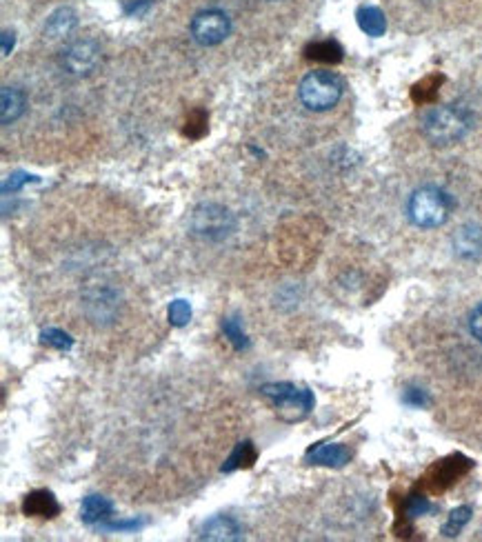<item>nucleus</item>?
<instances>
[{
    "instance_id": "24",
    "label": "nucleus",
    "mask_w": 482,
    "mask_h": 542,
    "mask_svg": "<svg viewBox=\"0 0 482 542\" xmlns=\"http://www.w3.org/2000/svg\"><path fill=\"white\" fill-rule=\"evenodd\" d=\"M145 526V520H104L100 524L102 531H138Z\"/></svg>"
},
{
    "instance_id": "26",
    "label": "nucleus",
    "mask_w": 482,
    "mask_h": 542,
    "mask_svg": "<svg viewBox=\"0 0 482 542\" xmlns=\"http://www.w3.org/2000/svg\"><path fill=\"white\" fill-rule=\"evenodd\" d=\"M36 180V176H29V174H25V171H16V174H11L7 180H5V185H3V193H9V191H18V189H23L27 183H34Z\"/></svg>"
},
{
    "instance_id": "10",
    "label": "nucleus",
    "mask_w": 482,
    "mask_h": 542,
    "mask_svg": "<svg viewBox=\"0 0 482 542\" xmlns=\"http://www.w3.org/2000/svg\"><path fill=\"white\" fill-rule=\"evenodd\" d=\"M454 249L460 258L474 260L478 255H482V227L469 222L462 224L454 236Z\"/></svg>"
},
{
    "instance_id": "28",
    "label": "nucleus",
    "mask_w": 482,
    "mask_h": 542,
    "mask_svg": "<svg viewBox=\"0 0 482 542\" xmlns=\"http://www.w3.org/2000/svg\"><path fill=\"white\" fill-rule=\"evenodd\" d=\"M11 49H13V34L3 32V54H5V56H9V54H11Z\"/></svg>"
},
{
    "instance_id": "23",
    "label": "nucleus",
    "mask_w": 482,
    "mask_h": 542,
    "mask_svg": "<svg viewBox=\"0 0 482 542\" xmlns=\"http://www.w3.org/2000/svg\"><path fill=\"white\" fill-rule=\"evenodd\" d=\"M433 511V505L425 498V495H409L406 500V516L409 518H420V516H427Z\"/></svg>"
},
{
    "instance_id": "4",
    "label": "nucleus",
    "mask_w": 482,
    "mask_h": 542,
    "mask_svg": "<svg viewBox=\"0 0 482 542\" xmlns=\"http://www.w3.org/2000/svg\"><path fill=\"white\" fill-rule=\"evenodd\" d=\"M260 394L274 402L278 414L284 420H289V423H296V420L307 418L309 411L313 409V394H311L309 389H305V387H296L294 383H269V385H263Z\"/></svg>"
},
{
    "instance_id": "7",
    "label": "nucleus",
    "mask_w": 482,
    "mask_h": 542,
    "mask_svg": "<svg viewBox=\"0 0 482 542\" xmlns=\"http://www.w3.org/2000/svg\"><path fill=\"white\" fill-rule=\"evenodd\" d=\"M63 69L71 76H89L100 63V47L94 40H76L69 47H65L63 56H60Z\"/></svg>"
},
{
    "instance_id": "1",
    "label": "nucleus",
    "mask_w": 482,
    "mask_h": 542,
    "mask_svg": "<svg viewBox=\"0 0 482 542\" xmlns=\"http://www.w3.org/2000/svg\"><path fill=\"white\" fill-rule=\"evenodd\" d=\"M466 131H469V116L456 107H435L423 118V133L431 145H454Z\"/></svg>"
},
{
    "instance_id": "22",
    "label": "nucleus",
    "mask_w": 482,
    "mask_h": 542,
    "mask_svg": "<svg viewBox=\"0 0 482 542\" xmlns=\"http://www.w3.org/2000/svg\"><path fill=\"white\" fill-rule=\"evenodd\" d=\"M167 318L174 327H185L191 320V305L183 298H176L167 309Z\"/></svg>"
},
{
    "instance_id": "14",
    "label": "nucleus",
    "mask_w": 482,
    "mask_h": 542,
    "mask_svg": "<svg viewBox=\"0 0 482 542\" xmlns=\"http://www.w3.org/2000/svg\"><path fill=\"white\" fill-rule=\"evenodd\" d=\"M255 458H258V451H255V447H253L251 440L238 442L236 449L229 454V458L224 460L222 474H231V471H238V469H247V466H251V464L255 462Z\"/></svg>"
},
{
    "instance_id": "20",
    "label": "nucleus",
    "mask_w": 482,
    "mask_h": 542,
    "mask_svg": "<svg viewBox=\"0 0 482 542\" xmlns=\"http://www.w3.org/2000/svg\"><path fill=\"white\" fill-rule=\"evenodd\" d=\"M471 507H466V505H462V507H458V509H454L449 514V518H447V522L442 524V534L447 536V538H456L464 526H466V522L471 520Z\"/></svg>"
},
{
    "instance_id": "11",
    "label": "nucleus",
    "mask_w": 482,
    "mask_h": 542,
    "mask_svg": "<svg viewBox=\"0 0 482 542\" xmlns=\"http://www.w3.org/2000/svg\"><path fill=\"white\" fill-rule=\"evenodd\" d=\"M351 460V451L338 445V442H325L309 449L307 454V462L309 464H323V466H344Z\"/></svg>"
},
{
    "instance_id": "19",
    "label": "nucleus",
    "mask_w": 482,
    "mask_h": 542,
    "mask_svg": "<svg viewBox=\"0 0 482 542\" xmlns=\"http://www.w3.org/2000/svg\"><path fill=\"white\" fill-rule=\"evenodd\" d=\"M222 334L227 338L236 351H247L251 347V342L247 338V334L243 331V325H240L238 318H224L222 320Z\"/></svg>"
},
{
    "instance_id": "2",
    "label": "nucleus",
    "mask_w": 482,
    "mask_h": 542,
    "mask_svg": "<svg viewBox=\"0 0 482 542\" xmlns=\"http://www.w3.org/2000/svg\"><path fill=\"white\" fill-rule=\"evenodd\" d=\"M451 200L449 195L438 187H423L411 193L409 205H406V214L416 227L433 229L449 218Z\"/></svg>"
},
{
    "instance_id": "12",
    "label": "nucleus",
    "mask_w": 482,
    "mask_h": 542,
    "mask_svg": "<svg viewBox=\"0 0 482 542\" xmlns=\"http://www.w3.org/2000/svg\"><path fill=\"white\" fill-rule=\"evenodd\" d=\"M114 514V502L104 495H87L80 507V520L85 524H102Z\"/></svg>"
},
{
    "instance_id": "8",
    "label": "nucleus",
    "mask_w": 482,
    "mask_h": 542,
    "mask_svg": "<svg viewBox=\"0 0 482 542\" xmlns=\"http://www.w3.org/2000/svg\"><path fill=\"white\" fill-rule=\"evenodd\" d=\"M243 526L240 522L231 516H214L207 522H203V526L198 529V540H216V542H224V540H243Z\"/></svg>"
},
{
    "instance_id": "25",
    "label": "nucleus",
    "mask_w": 482,
    "mask_h": 542,
    "mask_svg": "<svg viewBox=\"0 0 482 542\" xmlns=\"http://www.w3.org/2000/svg\"><path fill=\"white\" fill-rule=\"evenodd\" d=\"M402 400L409 404V406H416V409H423V406H427L429 402H431V398H429V394L425 389H418V387H409L404 391V396H402Z\"/></svg>"
},
{
    "instance_id": "3",
    "label": "nucleus",
    "mask_w": 482,
    "mask_h": 542,
    "mask_svg": "<svg viewBox=\"0 0 482 542\" xmlns=\"http://www.w3.org/2000/svg\"><path fill=\"white\" fill-rule=\"evenodd\" d=\"M300 102L311 112H327L336 107L342 96V80L331 71H311L298 87Z\"/></svg>"
},
{
    "instance_id": "6",
    "label": "nucleus",
    "mask_w": 482,
    "mask_h": 542,
    "mask_svg": "<svg viewBox=\"0 0 482 542\" xmlns=\"http://www.w3.org/2000/svg\"><path fill=\"white\" fill-rule=\"evenodd\" d=\"M191 227L205 238H224L236 227V220L229 209L220 205H200L191 216Z\"/></svg>"
},
{
    "instance_id": "17",
    "label": "nucleus",
    "mask_w": 482,
    "mask_h": 542,
    "mask_svg": "<svg viewBox=\"0 0 482 542\" xmlns=\"http://www.w3.org/2000/svg\"><path fill=\"white\" fill-rule=\"evenodd\" d=\"M25 94L16 87H5L3 89V125H11L25 114Z\"/></svg>"
},
{
    "instance_id": "13",
    "label": "nucleus",
    "mask_w": 482,
    "mask_h": 542,
    "mask_svg": "<svg viewBox=\"0 0 482 542\" xmlns=\"http://www.w3.org/2000/svg\"><path fill=\"white\" fill-rule=\"evenodd\" d=\"M471 466V462L462 458V456H454L449 460L438 462V466L433 469V480H435V489H445L451 483H456L458 476H462L466 469Z\"/></svg>"
},
{
    "instance_id": "16",
    "label": "nucleus",
    "mask_w": 482,
    "mask_h": 542,
    "mask_svg": "<svg viewBox=\"0 0 482 542\" xmlns=\"http://www.w3.org/2000/svg\"><path fill=\"white\" fill-rule=\"evenodd\" d=\"M356 18H358V27L363 29L367 36L378 38V36L385 34L387 18L378 7H360L358 13H356Z\"/></svg>"
},
{
    "instance_id": "5",
    "label": "nucleus",
    "mask_w": 482,
    "mask_h": 542,
    "mask_svg": "<svg viewBox=\"0 0 482 542\" xmlns=\"http://www.w3.org/2000/svg\"><path fill=\"white\" fill-rule=\"evenodd\" d=\"M189 32L191 38L203 47H214L231 34V20L220 9H205L191 18Z\"/></svg>"
},
{
    "instance_id": "21",
    "label": "nucleus",
    "mask_w": 482,
    "mask_h": 542,
    "mask_svg": "<svg viewBox=\"0 0 482 542\" xmlns=\"http://www.w3.org/2000/svg\"><path fill=\"white\" fill-rule=\"evenodd\" d=\"M40 342L47 344V347L58 349V351H69L73 347V338L69 334H65L63 329H56V327L42 329L40 331Z\"/></svg>"
},
{
    "instance_id": "18",
    "label": "nucleus",
    "mask_w": 482,
    "mask_h": 542,
    "mask_svg": "<svg viewBox=\"0 0 482 542\" xmlns=\"http://www.w3.org/2000/svg\"><path fill=\"white\" fill-rule=\"evenodd\" d=\"M307 58L311 60H323V63H340L342 60V47L334 40H323L313 42L307 47Z\"/></svg>"
},
{
    "instance_id": "9",
    "label": "nucleus",
    "mask_w": 482,
    "mask_h": 542,
    "mask_svg": "<svg viewBox=\"0 0 482 542\" xmlns=\"http://www.w3.org/2000/svg\"><path fill=\"white\" fill-rule=\"evenodd\" d=\"M23 514L32 518H56L60 514V505L52 491L38 489L27 493V498L23 502Z\"/></svg>"
},
{
    "instance_id": "27",
    "label": "nucleus",
    "mask_w": 482,
    "mask_h": 542,
    "mask_svg": "<svg viewBox=\"0 0 482 542\" xmlns=\"http://www.w3.org/2000/svg\"><path fill=\"white\" fill-rule=\"evenodd\" d=\"M469 329H471L474 338H478L482 342V305H478L471 311V315H469Z\"/></svg>"
},
{
    "instance_id": "15",
    "label": "nucleus",
    "mask_w": 482,
    "mask_h": 542,
    "mask_svg": "<svg viewBox=\"0 0 482 542\" xmlns=\"http://www.w3.org/2000/svg\"><path fill=\"white\" fill-rule=\"evenodd\" d=\"M76 27V13L69 7H63L54 11L47 18V25H44V32H47L49 38H65L71 34V29Z\"/></svg>"
}]
</instances>
